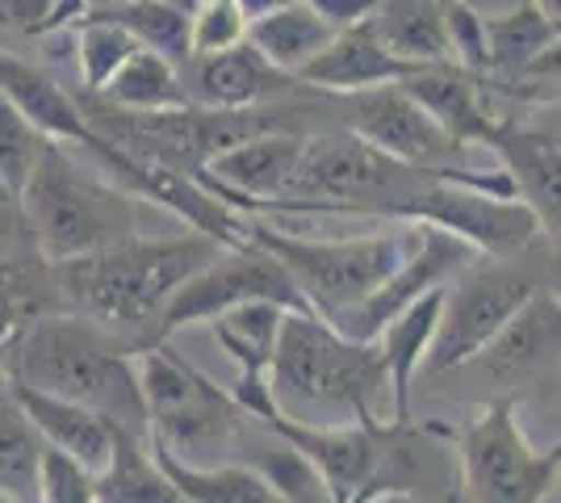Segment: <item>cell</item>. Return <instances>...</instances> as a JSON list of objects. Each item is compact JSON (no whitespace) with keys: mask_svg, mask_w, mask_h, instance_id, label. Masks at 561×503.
Returning a JSON list of instances; mask_svg holds the SVG:
<instances>
[{"mask_svg":"<svg viewBox=\"0 0 561 503\" xmlns=\"http://www.w3.org/2000/svg\"><path fill=\"white\" fill-rule=\"evenodd\" d=\"M218 252H222V243H214L202 231L130 236L101 252L55 261L50 282H55L59 311L101 323L122 340H130L135 348H147L151 328L168 307V298Z\"/></svg>","mask_w":561,"mask_h":503,"instance_id":"1","label":"cell"},{"mask_svg":"<svg viewBox=\"0 0 561 503\" xmlns=\"http://www.w3.org/2000/svg\"><path fill=\"white\" fill-rule=\"evenodd\" d=\"M135 353L139 348L130 340H122L101 323H89L71 311H50L30 323L4 369L13 382L68 399L76 408L96 411L114 428L147 436Z\"/></svg>","mask_w":561,"mask_h":503,"instance_id":"2","label":"cell"},{"mask_svg":"<svg viewBox=\"0 0 561 503\" xmlns=\"http://www.w3.org/2000/svg\"><path fill=\"white\" fill-rule=\"evenodd\" d=\"M22 215L47 264L142 236V202L68 144H47L22 190Z\"/></svg>","mask_w":561,"mask_h":503,"instance_id":"3","label":"cell"},{"mask_svg":"<svg viewBox=\"0 0 561 503\" xmlns=\"http://www.w3.org/2000/svg\"><path fill=\"white\" fill-rule=\"evenodd\" d=\"M268 386L280 411L314 408L344 420H381L386 365L377 340H348L319 315L289 311L268 365Z\"/></svg>","mask_w":561,"mask_h":503,"instance_id":"4","label":"cell"},{"mask_svg":"<svg viewBox=\"0 0 561 503\" xmlns=\"http://www.w3.org/2000/svg\"><path fill=\"white\" fill-rule=\"evenodd\" d=\"M427 181H440V176L398 164L365 139H356L352 130H319V135H306L302 160L285 185V197L268 215L394 218L398 206L415 197Z\"/></svg>","mask_w":561,"mask_h":503,"instance_id":"5","label":"cell"},{"mask_svg":"<svg viewBox=\"0 0 561 503\" xmlns=\"http://www.w3.org/2000/svg\"><path fill=\"white\" fill-rule=\"evenodd\" d=\"M248 240L260 243L289 273L294 289L302 294L306 311L331 323L335 315L356 307L365 294H374L398 264L415 252L420 227L407 222L402 231L314 240V236H294V231H277L260 218H248Z\"/></svg>","mask_w":561,"mask_h":503,"instance_id":"6","label":"cell"},{"mask_svg":"<svg viewBox=\"0 0 561 503\" xmlns=\"http://www.w3.org/2000/svg\"><path fill=\"white\" fill-rule=\"evenodd\" d=\"M545 286H558V248H549V243L545 248L537 243L515 256H499V261L478 256L445 286L423 374L445 378L457 365H466Z\"/></svg>","mask_w":561,"mask_h":503,"instance_id":"7","label":"cell"},{"mask_svg":"<svg viewBox=\"0 0 561 503\" xmlns=\"http://www.w3.org/2000/svg\"><path fill=\"white\" fill-rule=\"evenodd\" d=\"M135 378H139L142 411H147V441L197 466H210L214 454L239 449V436L248 424L243 411L168 340L135 353Z\"/></svg>","mask_w":561,"mask_h":503,"instance_id":"8","label":"cell"},{"mask_svg":"<svg viewBox=\"0 0 561 503\" xmlns=\"http://www.w3.org/2000/svg\"><path fill=\"white\" fill-rule=\"evenodd\" d=\"M440 432L457 454L453 503H549L558 495L561 449H537L507 399L473 403L466 420Z\"/></svg>","mask_w":561,"mask_h":503,"instance_id":"9","label":"cell"},{"mask_svg":"<svg viewBox=\"0 0 561 503\" xmlns=\"http://www.w3.org/2000/svg\"><path fill=\"white\" fill-rule=\"evenodd\" d=\"M328 105L340 114L344 130L356 139L377 147L381 156H390L398 164L432 172L453 185H469V190L494 193V197H515L512 181L503 176V168H469V147H461L453 135H445L436 118L415 105L398 84H381V89H365V93L328 96Z\"/></svg>","mask_w":561,"mask_h":503,"instance_id":"10","label":"cell"},{"mask_svg":"<svg viewBox=\"0 0 561 503\" xmlns=\"http://www.w3.org/2000/svg\"><path fill=\"white\" fill-rule=\"evenodd\" d=\"M558 286H545L491 335V344L482 353H473L466 365H457L453 378H466L478 390V403H494V399L519 403V395L558 378Z\"/></svg>","mask_w":561,"mask_h":503,"instance_id":"11","label":"cell"},{"mask_svg":"<svg viewBox=\"0 0 561 503\" xmlns=\"http://www.w3.org/2000/svg\"><path fill=\"white\" fill-rule=\"evenodd\" d=\"M239 302H277L285 311H306L302 294L294 289L289 273L260 243L222 248L210 264H202L185 286L168 298V307L151 328V344H164L197 323H210L214 315L231 311Z\"/></svg>","mask_w":561,"mask_h":503,"instance_id":"12","label":"cell"},{"mask_svg":"<svg viewBox=\"0 0 561 503\" xmlns=\"http://www.w3.org/2000/svg\"><path fill=\"white\" fill-rule=\"evenodd\" d=\"M394 218L398 222H420V227L448 231V236L469 243L486 261L528 252V248H537L545 240L540 222L524 202L494 197V193L469 190V185H453V181H427L415 197H407L398 206Z\"/></svg>","mask_w":561,"mask_h":503,"instance_id":"13","label":"cell"},{"mask_svg":"<svg viewBox=\"0 0 561 503\" xmlns=\"http://www.w3.org/2000/svg\"><path fill=\"white\" fill-rule=\"evenodd\" d=\"M415 227H420V222H415ZM473 261H478V252H473L469 243L457 240V236L436 231V227H420L415 252L398 264L374 294H365L356 307H348L344 315H335L331 328L340 335H348V340H377V332H381L394 315H402L411 302H420L423 294L445 289L448 282H453L461 268H469Z\"/></svg>","mask_w":561,"mask_h":503,"instance_id":"14","label":"cell"},{"mask_svg":"<svg viewBox=\"0 0 561 503\" xmlns=\"http://www.w3.org/2000/svg\"><path fill=\"white\" fill-rule=\"evenodd\" d=\"M302 130H260L206 160L197 181L234 215L264 218L285 197V185L302 160Z\"/></svg>","mask_w":561,"mask_h":503,"instance_id":"15","label":"cell"},{"mask_svg":"<svg viewBox=\"0 0 561 503\" xmlns=\"http://www.w3.org/2000/svg\"><path fill=\"white\" fill-rule=\"evenodd\" d=\"M503 176L512 181L515 202H524L540 222L545 240L558 248V185H561V151H558V105L537 110V118H507L491 139Z\"/></svg>","mask_w":561,"mask_h":503,"instance_id":"16","label":"cell"},{"mask_svg":"<svg viewBox=\"0 0 561 503\" xmlns=\"http://www.w3.org/2000/svg\"><path fill=\"white\" fill-rule=\"evenodd\" d=\"M402 93L411 96L415 105H423L436 126L453 135L461 147H491L494 130L512 118L507 105L494 96V89L486 84V76L461 72L457 64H427L415 68L398 84Z\"/></svg>","mask_w":561,"mask_h":503,"instance_id":"17","label":"cell"},{"mask_svg":"<svg viewBox=\"0 0 561 503\" xmlns=\"http://www.w3.org/2000/svg\"><path fill=\"white\" fill-rule=\"evenodd\" d=\"M181 76H185L188 105H202V110H256V105H273L302 93V84L294 76L277 72L260 50L248 47V38L231 50L188 59Z\"/></svg>","mask_w":561,"mask_h":503,"instance_id":"18","label":"cell"},{"mask_svg":"<svg viewBox=\"0 0 561 503\" xmlns=\"http://www.w3.org/2000/svg\"><path fill=\"white\" fill-rule=\"evenodd\" d=\"M415 72L411 64L394 59L390 50L377 43L374 25L360 22L352 30L331 34V43L302 72L294 76L306 93H323V96H348L365 93V89H381V84H402L407 76Z\"/></svg>","mask_w":561,"mask_h":503,"instance_id":"19","label":"cell"},{"mask_svg":"<svg viewBox=\"0 0 561 503\" xmlns=\"http://www.w3.org/2000/svg\"><path fill=\"white\" fill-rule=\"evenodd\" d=\"M0 96H4L38 135H47L50 144L89 147V139H93V126L84 122L76 96H71L50 72H43L38 64L18 59V55H4V50H0Z\"/></svg>","mask_w":561,"mask_h":503,"instance_id":"20","label":"cell"},{"mask_svg":"<svg viewBox=\"0 0 561 503\" xmlns=\"http://www.w3.org/2000/svg\"><path fill=\"white\" fill-rule=\"evenodd\" d=\"M440 298L445 289L423 294L420 302H411L402 315H394L381 332H377V348H381V365H386V403H390V424H411L415 415V378L423 374V361L436 335V319H440Z\"/></svg>","mask_w":561,"mask_h":503,"instance_id":"21","label":"cell"},{"mask_svg":"<svg viewBox=\"0 0 561 503\" xmlns=\"http://www.w3.org/2000/svg\"><path fill=\"white\" fill-rule=\"evenodd\" d=\"M9 399L22 408V415L34 424V432L43 436V445L76 457V461L89 466L93 475L105 466L110 445H114V424H110V420H101V415L89 408H76L68 399L43 395V390H34V386L13 382V378H9Z\"/></svg>","mask_w":561,"mask_h":503,"instance_id":"22","label":"cell"},{"mask_svg":"<svg viewBox=\"0 0 561 503\" xmlns=\"http://www.w3.org/2000/svg\"><path fill=\"white\" fill-rule=\"evenodd\" d=\"M369 25L377 43L411 68L448 64L445 0H377Z\"/></svg>","mask_w":561,"mask_h":503,"instance_id":"23","label":"cell"},{"mask_svg":"<svg viewBox=\"0 0 561 503\" xmlns=\"http://www.w3.org/2000/svg\"><path fill=\"white\" fill-rule=\"evenodd\" d=\"M197 0H89L84 18L122 25L142 50H156L176 68L188 64V18Z\"/></svg>","mask_w":561,"mask_h":503,"instance_id":"24","label":"cell"},{"mask_svg":"<svg viewBox=\"0 0 561 503\" xmlns=\"http://www.w3.org/2000/svg\"><path fill=\"white\" fill-rule=\"evenodd\" d=\"M561 25L549 22L537 4L519 0L507 13H486V80L507 84L524 68H533L540 55L558 50Z\"/></svg>","mask_w":561,"mask_h":503,"instance_id":"25","label":"cell"},{"mask_svg":"<svg viewBox=\"0 0 561 503\" xmlns=\"http://www.w3.org/2000/svg\"><path fill=\"white\" fill-rule=\"evenodd\" d=\"M96 503H185L172 487L147 436L114 428V445L105 466L96 470Z\"/></svg>","mask_w":561,"mask_h":503,"instance_id":"26","label":"cell"},{"mask_svg":"<svg viewBox=\"0 0 561 503\" xmlns=\"http://www.w3.org/2000/svg\"><path fill=\"white\" fill-rule=\"evenodd\" d=\"M96 101L122 114H168V110H185L188 93L185 76L172 59L135 47L126 55V64L110 76V84L96 93Z\"/></svg>","mask_w":561,"mask_h":503,"instance_id":"27","label":"cell"},{"mask_svg":"<svg viewBox=\"0 0 561 503\" xmlns=\"http://www.w3.org/2000/svg\"><path fill=\"white\" fill-rule=\"evenodd\" d=\"M147 445H151L160 470L172 479V487L181 491L185 503H285L277 491L260 479L252 466H243V461L197 466V461H185V457L168 454L164 445H156V441H147Z\"/></svg>","mask_w":561,"mask_h":503,"instance_id":"28","label":"cell"},{"mask_svg":"<svg viewBox=\"0 0 561 503\" xmlns=\"http://www.w3.org/2000/svg\"><path fill=\"white\" fill-rule=\"evenodd\" d=\"M50 311H59V298L50 282V264L43 256L0 264V365H9L30 323Z\"/></svg>","mask_w":561,"mask_h":503,"instance_id":"29","label":"cell"},{"mask_svg":"<svg viewBox=\"0 0 561 503\" xmlns=\"http://www.w3.org/2000/svg\"><path fill=\"white\" fill-rule=\"evenodd\" d=\"M331 43V30L310 9L306 0H294L277 13L260 18V22L248 25V47L260 50L277 72L298 76L319 55V50Z\"/></svg>","mask_w":561,"mask_h":503,"instance_id":"30","label":"cell"},{"mask_svg":"<svg viewBox=\"0 0 561 503\" xmlns=\"http://www.w3.org/2000/svg\"><path fill=\"white\" fill-rule=\"evenodd\" d=\"M285 315L289 311L277 307V302H239L231 311L214 315L206 328H210L214 344H218L239 369H248V374H268Z\"/></svg>","mask_w":561,"mask_h":503,"instance_id":"31","label":"cell"},{"mask_svg":"<svg viewBox=\"0 0 561 503\" xmlns=\"http://www.w3.org/2000/svg\"><path fill=\"white\" fill-rule=\"evenodd\" d=\"M239 445L248 449L243 466H252L285 503H331V491H328V482L319 479V470H314L298 449H289L285 441H277L273 432H264V441H243V436H239Z\"/></svg>","mask_w":561,"mask_h":503,"instance_id":"32","label":"cell"},{"mask_svg":"<svg viewBox=\"0 0 561 503\" xmlns=\"http://www.w3.org/2000/svg\"><path fill=\"white\" fill-rule=\"evenodd\" d=\"M38 457H43V436L22 415V408L4 395L0 399V491L18 503H34Z\"/></svg>","mask_w":561,"mask_h":503,"instance_id":"33","label":"cell"},{"mask_svg":"<svg viewBox=\"0 0 561 503\" xmlns=\"http://www.w3.org/2000/svg\"><path fill=\"white\" fill-rule=\"evenodd\" d=\"M139 47L122 25L101 22V18H84L76 25V64H80V89L84 96H96L110 76L126 64V55Z\"/></svg>","mask_w":561,"mask_h":503,"instance_id":"34","label":"cell"},{"mask_svg":"<svg viewBox=\"0 0 561 503\" xmlns=\"http://www.w3.org/2000/svg\"><path fill=\"white\" fill-rule=\"evenodd\" d=\"M50 139L47 135H38L30 122L0 96V185L4 190H13L22 197L25 181H30V172L38 164V156H43V147Z\"/></svg>","mask_w":561,"mask_h":503,"instance_id":"35","label":"cell"},{"mask_svg":"<svg viewBox=\"0 0 561 503\" xmlns=\"http://www.w3.org/2000/svg\"><path fill=\"white\" fill-rule=\"evenodd\" d=\"M89 0H0V30L22 38H47L84 22Z\"/></svg>","mask_w":561,"mask_h":503,"instance_id":"36","label":"cell"},{"mask_svg":"<svg viewBox=\"0 0 561 503\" xmlns=\"http://www.w3.org/2000/svg\"><path fill=\"white\" fill-rule=\"evenodd\" d=\"M34 503H96V475L89 466H80L76 457L43 445Z\"/></svg>","mask_w":561,"mask_h":503,"instance_id":"37","label":"cell"},{"mask_svg":"<svg viewBox=\"0 0 561 503\" xmlns=\"http://www.w3.org/2000/svg\"><path fill=\"white\" fill-rule=\"evenodd\" d=\"M243 38H248V22L234 9V0H202L188 18V59L231 50Z\"/></svg>","mask_w":561,"mask_h":503,"instance_id":"38","label":"cell"},{"mask_svg":"<svg viewBox=\"0 0 561 503\" xmlns=\"http://www.w3.org/2000/svg\"><path fill=\"white\" fill-rule=\"evenodd\" d=\"M445 38L448 64L461 72L486 76V13L469 0H445Z\"/></svg>","mask_w":561,"mask_h":503,"instance_id":"39","label":"cell"},{"mask_svg":"<svg viewBox=\"0 0 561 503\" xmlns=\"http://www.w3.org/2000/svg\"><path fill=\"white\" fill-rule=\"evenodd\" d=\"M30 256H38V248H34V236L25 227L22 197L0 185V264L30 261Z\"/></svg>","mask_w":561,"mask_h":503,"instance_id":"40","label":"cell"},{"mask_svg":"<svg viewBox=\"0 0 561 503\" xmlns=\"http://www.w3.org/2000/svg\"><path fill=\"white\" fill-rule=\"evenodd\" d=\"M306 9L328 25L331 34H340V30H352V25L369 22L377 0H306Z\"/></svg>","mask_w":561,"mask_h":503,"instance_id":"41","label":"cell"},{"mask_svg":"<svg viewBox=\"0 0 561 503\" xmlns=\"http://www.w3.org/2000/svg\"><path fill=\"white\" fill-rule=\"evenodd\" d=\"M285 4H294V0H234V9L243 13V22L248 25L260 22V18H268V13H277V9H285Z\"/></svg>","mask_w":561,"mask_h":503,"instance_id":"42","label":"cell"},{"mask_svg":"<svg viewBox=\"0 0 561 503\" xmlns=\"http://www.w3.org/2000/svg\"><path fill=\"white\" fill-rule=\"evenodd\" d=\"M374 503H423L415 491H381Z\"/></svg>","mask_w":561,"mask_h":503,"instance_id":"43","label":"cell"},{"mask_svg":"<svg viewBox=\"0 0 561 503\" xmlns=\"http://www.w3.org/2000/svg\"><path fill=\"white\" fill-rule=\"evenodd\" d=\"M528 4H537V9L545 13V18H549V22L561 25V0H528Z\"/></svg>","mask_w":561,"mask_h":503,"instance_id":"44","label":"cell"},{"mask_svg":"<svg viewBox=\"0 0 561 503\" xmlns=\"http://www.w3.org/2000/svg\"><path fill=\"white\" fill-rule=\"evenodd\" d=\"M381 491H386V487H365V491H356V495H352V500H344V503H374Z\"/></svg>","mask_w":561,"mask_h":503,"instance_id":"45","label":"cell"},{"mask_svg":"<svg viewBox=\"0 0 561 503\" xmlns=\"http://www.w3.org/2000/svg\"><path fill=\"white\" fill-rule=\"evenodd\" d=\"M4 395H9V369L0 365V399H4Z\"/></svg>","mask_w":561,"mask_h":503,"instance_id":"46","label":"cell"},{"mask_svg":"<svg viewBox=\"0 0 561 503\" xmlns=\"http://www.w3.org/2000/svg\"><path fill=\"white\" fill-rule=\"evenodd\" d=\"M0 503H18V500H13V495H4V491H0Z\"/></svg>","mask_w":561,"mask_h":503,"instance_id":"47","label":"cell"}]
</instances>
